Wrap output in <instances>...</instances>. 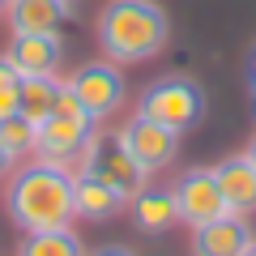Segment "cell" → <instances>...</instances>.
I'll return each instance as SVG.
<instances>
[{"instance_id":"7c38bea8","label":"cell","mask_w":256,"mask_h":256,"mask_svg":"<svg viewBox=\"0 0 256 256\" xmlns=\"http://www.w3.org/2000/svg\"><path fill=\"white\" fill-rule=\"evenodd\" d=\"M218 175V188L226 196V210L230 214H256V166L248 162V154H230L214 166Z\"/></svg>"},{"instance_id":"7a4b0ae2","label":"cell","mask_w":256,"mask_h":256,"mask_svg":"<svg viewBox=\"0 0 256 256\" xmlns=\"http://www.w3.org/2000/svg\"><path fill=\"white\" fill-rule=\"evenodd\" d=\"M98 43L116 64H146L166 52L171 18L154 0H111L98 13Z\"/></svg>"},{"instance_id":"603a6c76","label":"cell","mask_w":256,"mask_h":256,"mask_svg":"<svg viewBox=\"0 0 256 256\" xmlns=\"http://www.w3.org/2000/svg\"><path fill=\"white\" fill-rule=\"evenodd\" d=\"M244 256H256V244H252V248H248V252H244Z\"/></svg>"},{"instance_id":"5bb4252c","label":"cell","mask_w":256,"mask_h":256,"mask_svg":"<svg viewBox=\"0 0 256 256\" xmlns=\"http://www.w3.org/2000/svg\"><path fill=\"white\" fill-rule=\"evenodd\" d=\"M73 201H77V218H90V222H111L120 210H124V192H116L111 184L94 180V175L77 171L73 175Z\"/></svg>"},{"instance_id":"44dd1931","label":"cell","mask_w":256,"mask_h":256,"mask_svg":"<svg viewBox=\"0 0 256 256\" xmlns=\"http://www.w3.org/2000/svg\"><path fill=\"white\" fill-rule=\"evenodd\" d=\"M248 82H252V94H256V47H252V56H248Z\"/></svg>"},{"instance_id":"52a82bcc","label":"cell","mask_w":256,"mask_h":256,"mask_svg":"<svg viewBox=\"0 0 256 256\" xmlns=\"http://www.w3.org/2000/svg\"><path fill=\"white\" fill-rule=\"evenodd\" d=\"M94 137V120L90 116H64V111H52L43 124H34V154L43 162H64L73 166L82 158V150L90 146Z\"/></svg>"},{"instance_id":"30bf717a","label":"cell","mask_w":256,"mask_h":256,"mask_svg":"<svg viewBox=\"0 0 256 256\" xmlns=\"http://www.w3.org/2000/svg\"><path fill=\"white\" fill-rule=\"evenodd\" d=\"M82 0H9L13 34H52L64 18H77Z\"/></svg>"},{"instance_id":"3957f363","label":"cell","mask_w":256,"mask_h":256,"mask_svg":"<svg viewBox=\"0 0 256 256\" xmlns=\"http://www.w3.org/2000/svg\"><path fill=\"white\" fill-rule=\"evenodd\" d=\"M137 116H150L184 137L188 128H196L205 120V90L192 77H158V82H150L141 90Z\"/></svg>"},{"instance_id":"cb8c5ba5","label":"cell","mask_w":256,"mask_h":256,"mask_svg":"<svg viewBox=\"0 0 256 256\" xmlns=\"http://www.w3.org/2000/svg\"><path fill=\"white\" fill-rule=\"evenodd\" d=\"M0 4H9V0H0Z\"/></svg>"},{"instance_id":"e0dca14e","label":"cell","mask_w":256,"mask_h":256,"mask_svg":"<svg viewBox=\"0 0 256 256\" xmlns=\"http://www.w3.org/2000/svg\"><path fill=\"white\" fill-rule=\"evenodd\" d=\"M0 141H4V146H9L18 158L30 154V150H34V124H30L22 111H13V116L0 120Z\"/></svg>"},{"instance_id":"d6986e66","label":"cell","mask_w":256,"mask_h":256,"mask_svg":"<svg viewBox=\"0 0 256 256\" xmlns=\"http://www.w3.org/2000/svg\"><path fill=\"white\" fill-rule=\"evenodd\" d=\"M13 162H18V154H13V150L0 141V175H9V171H13Z\"/></svg>"},{"instance_id":"9a60e30c","label":"cell","mask_w":256,"mask_h":256,"mask_svg":"<svg viewBox=\"0 0 256 256\" xmlns=\"http://www.w3.org/2000/svg\"><path fill=\"white\" fill-rule=\"evenodd\" d=\"M56 94H60V77L56 73H30V77H22L18 111L30 120V124H43V120L56 111Z\"/></svg>"},{"instance_id":"8fae6325","label":"cell","mask_w":256,"mask_h":256,"mask_svg":"<svg viewBox=\"0 0 256 256\" xmlns=\"http://www.w3.org/2000/svg\"><path fill=\"white\" fill-rule=\"evenodd\" d=\"M132 222L141 235H162L180 222V205H175V188L171 184H146L132 196Z\"/></svg>"},{"instance_id":"9c48e42d","label":"cell","mask_w":256,"mask_h":256,"mask_svg":"<svg viewBox=\"0 0 256 256\" xmlns=\"http://www.w3.org/2000/svg\"><path fill=\"white\" fill-rule=\"evenodd\" d=\"M256 244L244 214H222L192 230V256H244Z\"/></svg>"},{"instance_id":"8992f818","label":"cell","mask_w":256,"mask_h":256,"mask_svg":"<svg viewBox=\"0 0 256 256\" xmlns=\"http://www.w3.org/2000/svg\"><path fill=\"white\" fill-rule=\"evenodd\" d=\"M68 86H73L77 102L86 107L90 120H107L111 111L124 102V94H128L124 73H120L116 60H90V64H82V68L68 77Z\"/></svg>"},{"instance_id":"ac0fdd59","label":"cell","mask_w":256,"mask_h":256,"mask_svg":"<svg viewBox=\"0 0 256 256\" xmlns=\"http://www.w3.org/2000/svg\"><path fill=\"white\" fill-rule=\"evenodd\" d=\"M18 98H22V73L13 68L9 56H0V120L18 111Z\"/></svg>"},{"instance_id":"7402d4cb","label":"cell","mask_w":256,"mask_h":256,"mask_svg":"<svg viewBox=\"0 0 256 256\" xmlns=\"http://www.w3.org/2000/svg\"><path fill=\"white\" fill-rule=\"evenodd\" d=\"M248 162L256 166V137H252V146H248Z\"/></svg>"},{"instance_id":"ffe728a7","label":"cell","mask_w":256,"mask_h":256,"mask_svg":"<svg viewBox=\"0 0 256 256\" xmlns=\"http://www.w3.org/2000/svg\"><path fill=\"white\" fill-rule=\"evenodd\" d=\"M94 256H137V252H128L124 244H107V248H98Z\"/></svg>"},{"instance_id":"4fadbf2b","label":"cell","mask_w":256,"mask_h":256,"mask_svg":"<svg viewBox=\"0 0 256 256\" xmlns=\"http://www.w3.org/2000/svg\"><path fill=\"white\" fill-rule=\"evenodd\" d=\"M13 60V68H18L22 77L30 73H56L64 60V47H60V34H13L9 52H4Z\"/></svg>"},{"instance_id":"6da1fadb","label":"cell","mask_w":256,"mask_h":256,"mask_svg":"<svg viewBox=\"0 0 256 256\" xmlns=\"http://www.w3.org/2000/svg\"><path fill=\"white\" fill-rule=\"evenodd\" d=\"M4 210H9L13 226L30 230H52V226H68L77 218V201H73V171L64 162H30L4 188Z\"/></svg>"},{"instance_id":"5b68a950","label":"cell","mask_w":256,"mask_h":256,"mask_svg":"<svg viewBox=\"0 0 256 256\" xmlns=\"http://www.w3.org/2000/svg\"><path fill=\"white\" fill-rule=\"evenodd\" d=\"M120 141H124L128 154L137 158V166L146 175L166 171V166L180 158V132L166 128V124H158V120H150V116H132L120 128Z\"/></svg>"},{"instance_id":"ba28073f","label":"cell","mask_w":256,"mask_h":256,"mask_svg":"<svg viewBox=\"0 0 256 256\" xmlns=\"http://www.w3.org/2000/svg\"><path fill=\"white\" fill-rule=\"evenodd\" d=\"M171 188H175V205H180V222H188L192 230L205 226V222H214V218H222V214H230L214 166H192V171H184Z\"/></svg>"},{"instance_id":"2e32d148","label":"cell","mask_w":256,"mask_h":256,"mask_svg":"<svg viewBox=\"0 0 256 256\" xmlns=\"http://www.w3.org/2000/svg\"><path fill=\"white\" fill-rule=\"evenodd\" d=\"M18 256H86V248L73 226H52V230H30Z\"/></svg>"},{"instance_id":"277c9868","label":"cell","mask_w":256,"mask_h":256,"mask_svg":"<svg viewBox=\"0 0 256 256\" xmlns=\"http://www.w3.org/2000/svg\"><path fill=\"white\" fill-rule=\"evenodd\" d=\"M82 171L94 175V180H102V184H111L116 192H124L128 201L150 184V175L137 166V158L124 150L120 132L116 137H90V146L82 150Z\"/></svg>"}]
</instances>
